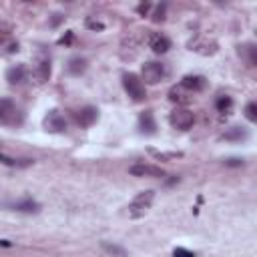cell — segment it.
<instances>
[{"instance_id": "obj_9", "label": "cell", "mask_w": 257, "mask_h": 257, "mask_svg": "<svg viewBox=\"0 0 257 257\" xmlns=\"http://www.w3.org/2000/svg\"><path fill=\"white\" fill-rule=\"evenodd\" d=\"M26 76H28V68L24 64H14L6 70V80L10 84H22L26 80Z\"/></svg>"}, {"instance_id": "obj_12", "label": "cell", "mask_w": 257, "mask_h": 257, "mask_svg": "<svg viewBox=\"0 0 257 257\" xmlns=\"http://www.w3.org/2000/svg\"><path fill=\"white\" fill-rule=\"evenodd\" d=\"M181 84H183L185 88H189L191 92H199V90H203V88L207 86V80H205V76H199V74H189V76H183Z\"/></svg>"}, {"instance_id": "obj_5", "label": "cell", "mask_w": 257, "mask_h": 257, "mask_svg": "<svg viewBox=\"0 0 257 257\" xmlns=\"http://www.w3.org/2000/svg\"><path fill=\"white\" fill-rule=\"evenodd\" d=\"M169 122L173 128H179V131H187L193 126L195 122V114L189 110V108H175L171 114H169Z\"/></svg>"}, {"instance_id": "obj_4", "label": "cell", "mask_w": 257, "mask_h": 257, "mask_svg": "<svg viewBox=\"0 0 257 257\" xmlns=\"http://www.w3.org/2000/svg\"><path fill=\"white\" fill-rule=\"evenodd\" d=\"M167 76V68L161 62H145L143 70H141V80H145V84H159L163 78Z\"/></svg>"}, {"instance_id": "obj_26", "label": "cell", "mask_w": 257, "mask_h": 257, "mask_svg": "<svg viewBox=\"0 0 257 257\" xmlns=\"http://www.w3.org/2000/svg\"><path fill=\"white\" fill-rule=\"evenodd\" d=\"M225 165H227V167H241V165H243V161H241V159H227V161H225Z\"/></svg>"}, {"instance_id": "obj_6", "label": "cell", "mask_w": 257, "mask_h": 257, "mask_svg": "<svg viewBox=\"0 0 257 257\" xmlns=\"http://www.w3.org/2000/svg\"><path fill=\"white\" fill-rule=\"evenodd\" d=\"M44 126H46V131H50V133H62V131H66V120H64V116L58 112V110H48V114L44 116Z\"/></svg>"}, {"instance_id": "obj_18", "label": "cell", "mask_w": 257, "mask_h": 257, "mask_svg": "<svg viewBox=\"0 0 257 257\" xmlns=\"http://www.w3.org/2000/svg\"><path fill=\"white\" fill-rule=\"evenodd\" d=\"M0 161L6 165V167H18V169H24V167H30L34 163V159H12L8 155H2Z\"/></svg>"}, {"instance_id": "obj_16", "label": "cell", "mask_w": 257, "mask_h": 257, "mask_svg": "<svg viewBox=\"0 0 257 257\" xmlns=\"http://www.w3.org/2000/svg\"><path fill=\"white\" fill-rule=\"evenodd\" d=\"M68 72L70 74H74V76H78V74H82L84 70H86V60L84 58H80V56H74V58H70L68 60Z\"/></svg>"}, {"instance_id": "obj_28", "label": "cell", "mask_w": 257, "mask_h": 257, "mask_svg": "<svg viewBox=\"0 0 257 257\" xmlns=\"http://www.w3.org/2000/svg\"><path fill=\"white\" fill-rule=\"evenodd\" d=\"M70 40H72V32H68V34H66V36H62V38H60V40H58V44H68V42H70Z\"/></svg>"}, {"instance_id": "obj_25", "label": "cell", "mask_w": 257, "mask_h": 257, "mask_svg": "<svg viewBox=\"0 0 257 257\" xmlns=\"http://www.w3.org/2000/svg\"><path fill=\"white\" fill-rule=\"evenodd\" d=\"M86 26L92 28V30H102V28H104L102 22H92V20H86Z\"/></svg>"}, {"instance_id": "obj_27", "label": "cell", "mask_w": 257, "mask_h": 257, "mask_svg": "<svg viewBox=\"0 0 257 257\" xmlns=\"http://www.w3.org/2000/svg\"><path fill=\"white\" fill-rule=\"evenodd\" d=\"M137 10H139V12H141V14H147V12H149V10H151V4H149V2H145V4H141V6H139V8H137Z\"/></svg>"}, {"instance_id": "obj_8", "label": "cell", "mask_w": 257, "mask_h": 257, "mask_svg": "<svg viewBox=\"0 0 257 257\" xmlns=\"http://www.w3.org/2000/svg\"><path fill=\"white\" fill-rule=\"evenodd\" d=\"M98 118V110L94 106H82L80 110L74 112V120L80 124V126H90L94 124Z\"/></svg>"}, {"instance_id": "obj_15", "label": "cell", "mask_w": 257, "mask_h": 257, "mask_svg": "<svg viewBox=\"0 0 257 257\" xmlns=\"http://www.w3.org/2000/svg\"><path fill=\"white\" fill-rule=\"evenodd\" d=\"M223 141H229V143H241L243 139H247V131L243 126H231L227 128L223 135H221Z\"/></svg>"}, {"instance_id": "obj_2", "label": "cell", "mask_w": 257, "mask_h": 257, "mask_svg": "<svg viewBox=\"0 0 257 257\" xmlns=\"http://www.w3.org/2000/svg\"><path fill=\"white\" fill-rule=\"evenodd\" d=\"M24 116L20 112V108L10 100V98H2L0 100V122L6 126H18L22 124Z\"/></svg>"}, {"instance_id": "obj_11", "label": "cell", "mask_w": 257, "mask_h": 257, "mask_svg": "<svg viewBox=\"0 0 257 257\" xmlns=\"http://www.w3.org/2000/svg\"><path fill=\"white\" fill-rule=\"evenodd\" d=\"M12 211H18V213H38L40 211V205L36 203V201H32V199H20V201H14V203H10L8 205Z\"/></svg>"}, {"instance_id": "obj_22", "label": "cell", "mask_w": 257, "mask_h": 257, "mask_svg": "<svg viewBox=\"0 0 257 257\" xmlns=\"http://www.w3.org/2000/svg\"><path fill=\"white\" fill-rule=\"evenodd\" d=\"M165 8H167L165 4H159V6H157V10L153 12V20H155V22H161V20H165Z\"/></svg>"}, {"instance_id": "obj_3", "label": "cell", "mask_w": 257, "mask_h": 257, "mask_svg": "<svg viewBox=\"0 0 257 257\" xmlns=\"http://www.w3.org/2000/svg\"><path fill=\"white\" fill-rule=\"evenodd\" d=\"M122 86H124L126 94H128L133 100L141 102V100H145V98H147L145 82H143V80H141L137 74H133V72H126V74H122Z\"/></svg>"}, {"instance_id": "obj_24", "label": "cell", "mask_w": 257, "mask_h": 257, "mask_svg": "<svg viewBox=\"0 0 257 257\" xmlns=\"http://www.w3.org/2000/svg\"><path fill=\"white\" fill-rule=\"evenodd\" d=\"M249 62H251L253 66H257V46H253V48L249 50Z\"/></svg>"}, {"instance_id": "obj_10", "label": "cell", "mask_w": 257, "mask_h": 257, "mask_svg": "<svg viewBox=\"0 0 257 257\" xmlns=\"http://www.w3.org/2000/svg\"><path fill=\"white\" fill-rule=\"evenodd\" d=\"M139 128H141L143 135H155L157 133V122H155L153 110L141 112V116H139Z\"/></svg>"}, {"instance_id": "obj_1", "label": "cell", "mask_w": 257, "mask_h": 257, "mask_svg": "<svg viewBox=\"0 0 257 257\" xmlns=\"http://www.w3.org/2000/svg\"><path fill=\"white\" fill-rule=\"evenodd\" d=\"M153 199H155V191H153V189H147V191L137 193V195H135V199H133V201H131V205H128V215H131L133 219L143 217V215L151 209Z\"/></svg>"}, {"instance_id": "obj_23", "label": "cell", "mask_w": 257, "mask_h": 257, "mask_svg": "<svg viewBox=\"0 0 257 257\" xmlns=\"http://www.w3.org/2000/svg\"><path fill=\"white\" fill-rule=\"evenodd\" d=\"M173 257H195V253H191V251H187V249H183V247H177V249L173 251Z\"/></svg>"}, {"instance_id": "obj_7", "label": "cell", "mask_w": 257, "mask_h": 257, "mask_svg": "<svg viewBox=\"0 0 257 257\" xmlns=\"http://www.w3.org/2000/svg\"><path fill=\"white\" fill-rule=\"evenodd\" d=\"M131 175L135 177H165V171L161 167H155V165H145V163H137L128 169Z\"/></svg>"}, {"instance_id": "obj_21", "label": "cell", "mask_w": 257, "mask_h": 257, "mask_svg": "<svg viewBox=\"0 0 257 257\" xmlns=\"http://www.w3.org/2000/svg\"><path fill=\"white\" fill-rule=\"evenodd\" d=\"M102 249H104L106 253H110V255H116V257H126V251H124L122 247H118V245H110V243L102 241Z\"/></svg>"}, {"instance_id": "obj_20", "label": "cell", "mask_w": 257, "mask_h": 257, "mask_svg": "<svg viewBox=\"0 0 257 257\" xmlns=\"http://www.w3.org/2000/svg\"><path fill=\"white\" fill-rule=\"evenodd\" d=\"M243 114H245L247 120L257 124V102H247L245 108H243Z\"/></svg>"}, {"instance_id": "obj_13", "label": "cell", "mask_w": 257, "mask_h": 257, "mask_svg": "<svg viewBox=\"0 0 257 257\" xmlns=\"http://www.w3.org/2000/svg\"><path fill=\"white\" fill-rule=\"evenodd\" d=\"M169 98H171L173 102H179V104H187V102L193 98V92H191L189 88H185L183 84H179V86H173V88L169 90Z\"/></svg>"}, {"instance_id": "obj_14", "label": "cell", "mask_w": 257, "mask_h": 257, "mask_svg": "<svg viewBox=\"0 0 257 257\" xmlns=\"http://www.w3.org/2000/svg\"><path fill=\"white\" fill-rule=\"evenodd\" d=\"M149 44H151L153 52H157V54H165V52L171 48V40H169L165 34H153Z\"/></svg>"}, {"instance_id": "obj_19", "label": "cell", "mask_w": 257, "mask_h": 257, "mask_svg": "<svg viewBox=\"0 0 257 257\" xmlns=\"http://www.w3.org/2000/svg\"><path fill=\"white\" fill-rule=\"evenodd\" d=\"M215 106H217L219 112L227 114V112H231V108H233V98H231V96H219V98L215 100Z\"/></svg>"}, {"instance_id": "obj_17", "label": "cell", "mask_w": 257, "mask_h": 257, "mask_svg": "<svg viewBox=\"0 0 257 257\" xmlns=\"http://www.w3.org/2000/svg\"><path fill=\"white\" fill-rule=\"evenodd\" d=\"M36 78L40 82H44V80L50 78V60L48 58H40L38 60V64H36Z\"/></svg>"}]
</instances>
